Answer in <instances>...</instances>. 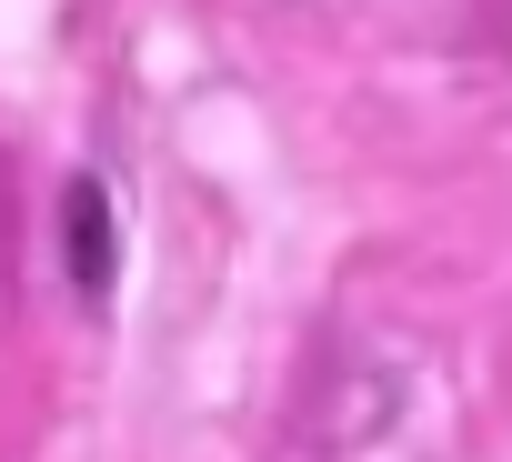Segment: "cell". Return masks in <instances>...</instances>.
I'll return each instance as SVG.
<instances>
[{
  "label": "cell",
  "mask_w": 512,
  "mask_h": 462,
  "mask_svg": "<svg viewBox=\"0 0 512 462\" xmlns=\"http://www.w3.org/2000/svg\"><path fill=\"white\" fill-rule=\"evenodd\" d=\"M61 252H71V282H81V292L111 282V191H101V181H71V201H61Z\"/></svg>",
  "instance_id": "6da1fadb"
}]
</instances>
